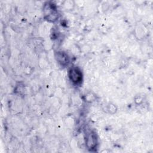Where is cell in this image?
<instances>
[{
	"instance_id": "cell-1",
	"label": "cell",
	"mask_w": 153,
	"mask_h": 153,
	"mask_svg": "<svg viewBox=\"0 0 153 153\" xmlns=\"http://www.w3.org/2000/svg\"><path fill=\"white\" fill-rule=\"evenodd\" d=\"M71 79L74 82H78L81 79V74L77 69H72L70 71Z\"/></svg>"
}]
</instances>
